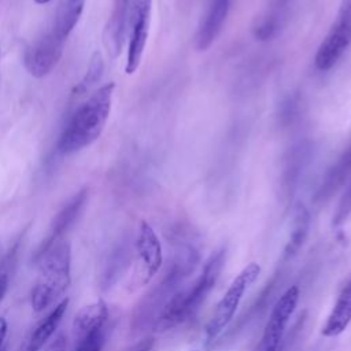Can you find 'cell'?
<instances>
[{
  "instance_id": "6da1fadb",
  "label": "cell",
  "mask_w": 351,
  "mask_h": 351,
  "mask_svg": "<svg viewBox=\"0 0 351 351\" xmlns=\"http://www.w3.org/2000/svg\"><path fill=\"white\" fill-rule=\"evenodd\" d=\"M114 89V82L101 85L77 108L60 136L59 151L62 154L81 151L100 137L110 118Z\"/></svg>"
},
{
  "instance_id": "7a4b0ae2",
  "label": "cell",
  "mask_w": 351,
  "mask_h": 351,
  "mask_svg": "<svg viewBox=\"0 0 351 351\" xmlns=\"http://www.w3.org/2000/svg\"><path fill=\"white\" fill-rule=\"evenodd\" d=\"M225 251L221 248L210 255L199 277L185 289L176 291L155 317L156 330H169L189 319L214 288L223 266Z\"/></svg>"
},
{
  "instance_id": "3957f363",
  "label": "cell",
  "mask_w": 351,
  "mask_h": 351,
  "mask_svg": "<svg viewBox=\"0 0 351 351\" xmlns=\"http://www.w3.org/2000/svg\"><path fill=\"white\" fill-rule=\"evenodd\" d=\"M71 282V245L56 241L38 261V274L32 289L30 304L34 313H43L58 304Z\"/></svg>"
},
{
  "instance_id": "277c9868",
  "label": "cell",
  "mask_w": 351,
  "mask_h": 351,
  "mask_svg": "<svg viewBox=\"0 0 351 351\" xmlns=\"http://www.w3.org/2000/svg\"><path fill=\"white\" fill-rule=\"evenodd\" d=\"M259 274H261L259 263L250 262L232 280L225 293L218 300L214 308V313L206 325L204 335H206L207 343H211L213 340H215L223 332V329L230 324V321L236 314V310L240 306V302L244 293L256 281Z\"/></svg>"
},
{
  "instance_id": "5b68a950",
  "label": "cell",
  "mask_w": 351,
  "mask_h": 351,
  "mask_svg": "<svg viewBox=\"0 0 351 351\" xmlns=\"http://www.w3.org/2000/svg\"><path fill=\"white\" fill-rule=\"evenodd\" d=\"M108 335V307L96 300L82 307L73 319L71 351H103Z\"/></svg>"
},
{
  "instance_id": "8992f818",
  "label": "cell",
  "mask_w": 351,
  "mask_h": 351,
  "mask_svg": "<svg viewBox=\"0 0 351 351\" xmlns=\"http://www.w3.org/2000/svg\"><path fill=\"white\" fill-rule=\"evenodd\" d=\"M351 44V0H341L337 16L321 41L314 64L318 70L332 69Z\"/></svg>"
},
{
  "instance_id": "52a82bcc",
  "label": "cell",
  "mask_w": 351,
  "mask_h": 351,
  "mask_svg": "<svg viewBox=\"0 0 351 351\" xmlns=\"http://www.w3.org/2000/svg\"><path fill=\"white\" fill-rule=\"evenodd\" d=\"M299 296L300 291L298 285H291L284 291L274 303L259 343L252 351H278V346L285 335L291 317L296 310Z\"/></svg>"
},
{
  "instance_id": "ba28073f",
  "label": "cell",
  "mask_w": 351,
  "mask_h": 351,
  "mask_svg": "<svg viewBox=\"0 0 351 351\" xmlns=\"http://www.w3.org/2000/svg\"><path fill=\"white\" fill-rule=\"evenodd\" d=\"M152 0H132L129 11V38L125 73L134 74L140 67L151 26Z\"/></svg>"
},
{
  "instance_id": "9c48e42d",
  "label": "cell",
  "mask_w": 351,
  "mask_h": 351,
  "mask_svg": "<svg viewBox=\"0 0 351 351\" xmlns=\"http://www.w3.org/2000/svg\"><path fill=\"white\" fill-rule=\"evenodd\" d=\"M136 267L133 282L138 287L147 285L155 274L159 271L163 263L162 244L155 233L154 228L147 222L141 221L136 237Z\"/></svg>"
},
{
  "instance_id": "30bf717a",
  "label": "cell",
  "mask_w": 351,
  "mask_h": 351,
  "mask_svg": "<svg viewBox=\"0 0 351 351\" xmlns=\"http://www.w3.org/2000/svg\"><path fill=\"white\" fill-rule=\"evenodd\" d=\"M64 43L52 30L36 40L25 52L23 63L27 73L34 78L48 75L58 64Z\"/></svg>"
},
{
  "instance_id": "8fae6325",
  "label": "cell",
  "mask_w": 351,
  "mask_h": 351,
  "mask_svg": "<svg viewBox=\"0 0 351 351\" xmlns=\"http://www.w3.org/2000/svg\"><path fill=\"white\" fill-rule=\"evenodd\" d=\"M230 8V0H207L204 14L197 25L195 45L197 51H207L223 29Z\"/></svg>"
},
{
  "instance_id": "7c38bea8",
  "label": "cell",
  "mask_w": 351,
  "mask_h": 351,
  "mask_svg": "<svg viewBox=\"0 0 351 351\" xmlns=\"http://www.w3.org/2000/svg\"><path fill=\"white\" fill-rule=\"evenodd\" d=\"M88 197V191L82 189L80 191L77 195H74L69 203L56 214V217L53 218L51 226H49V232L47 234V237L43 240V243L40 244L38 250L34 254V261L38 262L40 258L59 240H62L63 233L74 223V221L77 219V217L80 215V213L82 211V207L86 202Z\"/></svg>"
},
{
  "instance_id": "4fadbf2b",
  "label": "cell",
  "mask_w": 351,
  "mask_h": 351,
  "mask_svg": "<svg viewBox=\"0 0 351 351\" xmlns=\"http://www.w3.org/2000/svg\"><path fill=\"white\" fill-rule=\"evenodd\" d=\"M130 4L132 0H112V10L103 33V43L111 58H117L122 51Z\"/></svg>"
},
{
  "instance_id": "5bb4252c",
  "label": "cell",
  "mask_w": 351,
  "mask_h": 351,
  "mask_svg": "<svg viewBox=\"0 0 351 351\" xmlns=\"http://www.w3.org/2000/svg\"><path fill=\"white\" fill-rule=\"evenodd\" d=\"M350 177H351V140L324 174L322 181L314 196L315 202L328 200L348 181Z\"/></svg>"
},
{
  "instance_id": "9a60e30c",
  "label": "cell",
  "mask_w": 351,
  "mask_h": 351,
  "mask_svg": "<svg viewBox=\"0 0 351 351\" xmlns=\"http://www.w3.org/2000/svg\"><path fill=\"white\" fill-rule=\"evenodd\" d=\"M310 158L311 145L307 141H300L288 149L281 166V188L285 193H292V191L296 188L300 176L310 162Z\"/></svg>"
},
{
  "instance_id": "2e32d148",
  "label": "cell",
  "mask_w": 351,
  "mask_h": 351,
  "mask_svg": "<svg viewBox=\"0 0 351 351\" xmlns=\"http://www.w3.org/2000/svg\"><path fill=\"white\" fill-rule=\"evenodd\" d=\"M351 324V278L344 284L339 292L336 302L321 328L324 337L340 336Z\"/></svg>"
},
{
  "instance_id": "e0dca14e",
  "label": "cell",
  "mask_w": 351,
  "mask_h": 351,
  "mask_svg": "<svg viewBox=\"0 0 351 351\" xmlns=\"http://www.w3.org/2000/svg\"><path fill=\"white\" fill-rule=\"evenodd\" d=\"M69 306V299L63 298L55 307L47 314L45 318L40 321V324L33 329V332L26 339L21 351H40L44 344L52 337L60 325Z\"/></svg>"
},
{
  "instance_id": "ac0fdd59",
  "label": "cell",
  "mask_w": 351,
  "mask_h": 351,
  "mask_svg": "<svg viewBox=\"0 0 351 351\" xmlns=\"http://www.w3.org/2000/svg\"><path fill=\"white\" fill-rule=\"evenodd\" d=\"M292 0H270L265 12L256 22L254 33L259 40H269L281 29Z\"/></svg>"
},
{
  "instance_id": "d6986e66",
  "label": "cell",
  "mask_w": 351,
  "mask_h": 351,
  "mask_svg": "<svg viewBox=\"0 0 351 351\" xmlns=\"http://www.w3.org/2000/svg\"><path fill=\"white\" fill-rule=\"evenodd\" d=\"M84 5H85V0H60L55 14L53 27H52V32L60 40L66 41L69 34L73 32V29L75 27V25L81 18Z\"/></svg>"
},
{
  "instance_id": "ffe728a7",
  "label": "cell",
  "mask_w": 351,
  "mask_h": 351,
  "mask_svg": "<svg viewBox=\"0 0 351 351\" xmlns=\"http://www.w3.org/2000/svg\"><path fill=\"white\" fill-rule=\"evenodd\" d=\"M310 226V214L304 204L298 203L293 210V218L291 225L289 237L287 240L285 248H284V259L292 258L303 245Z\"/></svg>"
},
{
  "instance_id": "44dd1931",
  "label": "cell",
  "mask_w": 351,
  "mask_h": 351,
  "mask_svg": "<svg viewBox=\"0 0 351 351\" xmlns=\"http://www.w3.org/2000/svg\"><path fill=\"white\" fill-rule=\"evenodd\" d=\"M103 71H104V60H103V56H101V53H100L99 51H95V52L92 53V56H90L86 74H85V77L82 78V81L80 82V85L77 86V90L82 92V90H85L86 88H89L90 85L99 82V81L101 80Z\"/></svg>"
},
{
  "instance_id": "7402d4cb",
  "label": "cell",
  "mask_w": 351,
  "mask_h": 351,
  "mask_svg": "<svg viewBox=\"0 0 351 351\" xmlns=\"http://www.w3.org/2000/svg\"><path fill=\"white\" fill-rule=\"evenodd\" d=\"M351 211V186L348 188V191L344 193V196L340 200L337 213H336V222L343 221Z\"/></svg>"
},
{
  "instance_id": "603a6c76",
  "label": "cell",
  "mask_w": 351,
  "mask_h": 351,
  "mask_svg": "<svg viewBox=\"0 0 351 351\" xmlns=\"http://www.w3.org/2000/svg\"><path fill=\"white\" fill-rule=\"evenodd\" d=\"M152 347H154V337H144L128 351H152Z\"/></svg>"
},
{
  "instance_id": "cb8c5ba5",
  "label": "cell",
  "mask_w": 351,
  "mask_h": 351,
  "mask_svg": "<svg viewBox=\"0 0 351 351\" xmlns=\"http://www.w3.org/2000/svg\"><path fill=\"white\" fill-rule=\"evenodd\" d=\"M7 332H8V324H7L5 318L0 317V350L3 348V344H4V340H5Z\"/></svg>"
},
{
  "instance_id": "d4e9b609",
  "label": "cell",
  "mask_w": 351,
  "mask_h": 351,
  "mask_svg": "<svg viewBox=\"0 0 351 351\" xmlns=\"http://www.w3.org/2000/svg\"><path fill=\"white\" fill-rule=\"evenodd\" d=\"M7 289H8V274L1 273L0 274V302L4 299Z\"/></svg>"
},
{
  "instance_id": "484cf974",
  "label": "cell",
  "mask_w": 351,
  "mask_h": 351,
  "mask_svg": "<svg viewBox=\"0 0 351 351\" xmlns=\"http://www.w3.org/2000/svg\"><path fill=\"white\" fill-rule=\"evenodd\" d=\"M51 0H34V3H37V4H47V3H49Z\"/></svg>"
},
{
  "instance_id": "4316f807",
  "label": "cell",
  "mask_w": 351,
  "mask_h": 351,
  "mask_svg": "<svg viewBox=\"0 0 351 351\" xmlns=\"http://www.w3.org/2000/svg\"><path fill=\"white\" fill-rule=\"evenodd\" d=\"M55 351H63V348H55Z\"/></svg>"
},
{
  "instance_id": "83f0119b",
  "label": "cell",
  "mask_w": 351,
  "mask_h": 351,
  "mask_svg": "<svg viewBox=\"0 0 351 351\" xmlns=\"http://www.w3.org/2000/svg\"><path fill=\"white\" fill-rule=\"evenodd\" d=\"M0 351H5V347H3V348H1V350H0Z\"/></svg>"
},
{
  "instance_id": "f1b7e54d",
  "label": "cell",
  "mask_w": 351,
  "mask_h": 351,
  "mask_svg": "<svg viewBox=\"0 0 351 351\" xmlns=\"http://www.w3.org/2000/svg\"><path fill=\"white\" fill-rule=\"evenodd\" d=\"M193 351H195V350H193Z\"/></svg>"
}]
</instances>
